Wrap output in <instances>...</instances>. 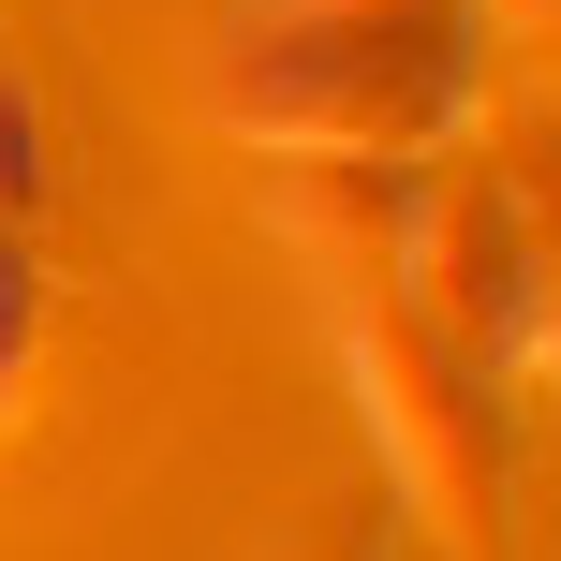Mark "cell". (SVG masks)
<instances>
[{"mask_svg": "<svg viewBox=\"0 0 561 561\" xmlns=\"http://www.w3.org/2000/svg\"><path fill=\"white\" fill-rule=\"evenodd\" d=\"M0 222H45V104L15 59H0Z\"/></svg>", "mask_w": 561, "mask_h": 561, "instance_id": "obj_6", "label": "cell"}, {"mask_svg": "<svg viewBox=\"0 0 561 561\" xmlns=\"http://www.w3.org/2000/svg\"><path fill=\"white\" fill-rule=\"evenodd\" d=\"M533 340H561V266H547V325H533Z\"/></svg>", "mask_w": 561, "mask_h": 561, "instance_id": "obj_8", "label": "cell"}, {"mask_svg": "<svg viewBox=\"0 0 561 561\" xmlns=\"http://www.w3.org/2000/svg\"><path fill=\"white\" fill-rule=\"evenodd\" d=\"M30 355H45V252H30V222H0V444H15Z\"/></svg>", "mask_w": 561, "mask_h": 561, "instance_id": "obj_5", "label": "cell"}, {"mask_svg": "<svg viewBox=\"0 0 561 561\" xmlns=\"http://www.w3.org/2000/svg\"><path fill=\"white\" fill-rule=\"evenodd\" d=\"M310 561H385V533H369V517H340V533L310 547Z\"/></svg>", "mask_w": 561, "mask_h": 561, "instance_id": "obj_7", "label": "cell"}, {"mask_svg": "<svg viewBox=\"0 0 561 561\" xmlns=\"http://www.w3.org/2000/svg\"><path fill=\"white\" fill-rule=\"evenodd\" d=\"M355 385H369V428H385L399 503L488 533V503H503V369H488L473 340H444L399 280H369V310H355Z\"/></svg>", "mask_w": 561, "mask_h": 561, "instance_id": "obj_2", "label": "cell"}, {"mask_svg": "<svg viewBox=\"0 0 561 561\" xmlns=\"http://www.w3.org/2000/svg\"><path fill=\"white\" fill-rule=\"evenodd\" d=\"M414 178L428 163H385V148H280V237L340 280H399V237H414Z\"/></svg>", "mask_w": 561, "mask_h": 561, "instance_id": "obj_4", "label": "cell"}, {"mask_svg": "<svg viewBox=\"0 0 561 561\" xmlns=\"http://www.w3.org/2000/svg\"><path fill=\"white\" fill-rule=\"evenodd\" d=\"M399 296H414L444 340H473L488 369H517V355H533V325H547V237L517 222V193H503L488 163H428V178H414Z\"/></svg>", "mask_w": 561, "mask_h": 561, "instance_id": "obj_3", "label": "cell"}, {"mask_svg": "<svg viewBox=\"0 0 561 561\" xmlns=\"http://www.w3.org/2000/svg\"><path fill=\"white\" fill-rule=\"evenodd\" d=\"M488 89V0H237L222 15V134L252 148H428Z\"/></svg>", "mask_w": 561, "mask_h": 561, "instance_id": "obj_1", "label": "cell"}]
</instances>
